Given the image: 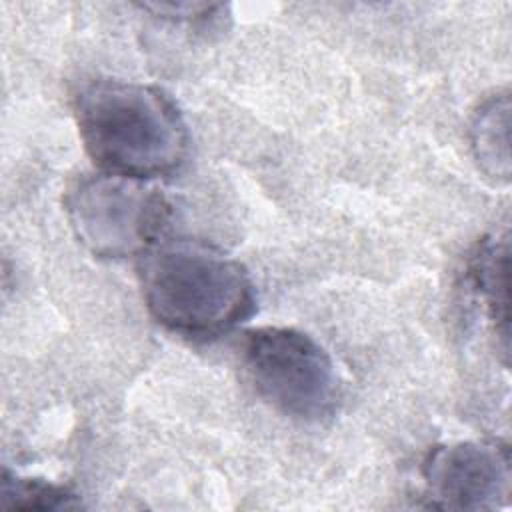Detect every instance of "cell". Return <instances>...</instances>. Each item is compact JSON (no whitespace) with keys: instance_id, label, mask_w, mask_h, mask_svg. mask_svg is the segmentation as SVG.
Here are the masks:
<instances>
[{"instance_id":"1","label":"cell","mask_w":512,"mask_h":512,"mask_svg":"<svg viewBox=\"0 0 512 512\" xmlns=\"http://www.w3.org/2000/svg\"><path fill=\"white\" fill-rule=\"evenodd\" d=\"M74 116L88 156L106 174L150 180L174 174L188 156V128L160 88L90 80L74 96Z\"/></svg>"},{"instance_id":"2","label":"cell","mask_w":512,"mask_h":512,"mask_svg":"<svg viewBox=\"0 0 512 512\" xmlns=\"http://www.w3.org/2000/svg\"><path fill=\"white\" fill-rule=\"evenodd\" d=\"M140 284L154 320L188 338L218 336L254 312L248 270L196 240H168L148 248L140 260Z\"/></svg>"},{"instance_id":"3","label":"cell","mask_w":512,"mask_h":512,"mask_svg":"<svg viewBox=\"0 0 512 512\" xmlns=\"http://www.w3.org/2000/svg\"><path fill=\"white\" fill-rule=\"evenodd\" d=\"M242 366L256 394L278 412L304 422L330 416L340 380L330 354L306 332L262 326L246 332Z\"/></svg>"},{"instance_id":"4","label":"cell","mask_w":512,"mask_h":512,"mask_svg":"<svg viewBox=\"0 0 512 512\" xmlns=\"http://www.w3.org/2000/svg\"><path fill=\"white\" fill-rule=\"evenodd\" d=\"M66 212L78 242L98 258H126L154 246L168 204L144 180L116 174L80 178L66 196Z\"/></svg>"},{"instance_id":"5","label":"cell","mask_w":512,"mask_h":512,"mask_svg":"<svg viewBox=\"0 0 512 512\" xmlns=\"http://www.w3.org/2000/svg\"><path fill=\"white\" fill-rule=\"evenodd\" d=\"M424 494L444 510H496L510 498L506 444L468 440L434 448L422 464Z\"/></svg>"},{"instance_id":"6","label":"cell","mask_w":512,"mask_h":512,"mask_svg":"<svg viewBox=\"0 0 512 512\" xmlns=\"http://www.w3.org/2000/svg\"><path fill=\"white\" fill-rule=\"evenodd\" d=\"M510 98L496 92L476 110L470 124V146L480 170L496 182L510 180Z\"/></svg>"},{"instance_id":"7","label":"cell","mask_w":512,"mask_h":512,"mask_svg":"<svg viewBox=\"0 0 512 512\" xmlns=\"http://www.w3.org/2000/svg\"><path fill=\"white\" fill-rule=\"evenodd\" d=\"M468 276L474 292L482 298L496 334L508 342V242L506 238H484L470 262Z\"/></svg>"},{"instance_id":"8","label":"cell","mask_w":512,"mask_h":512,"mask_svg":"<svg viewBox=\"0 0 512 512\" xmlns=\"http://www.w3.org/2000/svg\"><path fill=\"white\" fill-rule=\"evenodd\" d=\"M2 506L10 510H70L80 508V498L60 484L38 478H22L4 470Z\"/></svg>"}]
</instances>
